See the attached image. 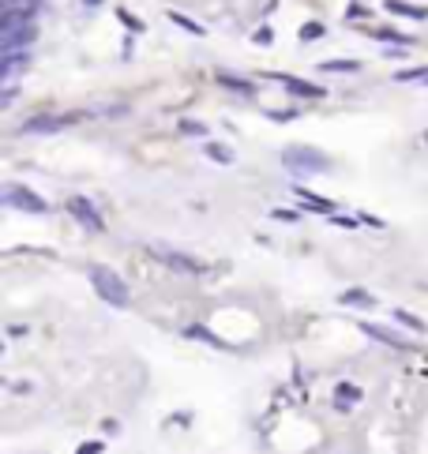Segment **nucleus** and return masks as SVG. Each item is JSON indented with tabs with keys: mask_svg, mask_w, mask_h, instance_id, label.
I'll use <instances>...</instances> for the list:
<instances>
[{
	"mask_svg": "<svg viewBox=\"0 0 428 454\" xmlns=\"http://www.w3.org/2000/svg\"><path fill=\"white\" fill-rule=\"evenodd\" d=\"M256 42H259V45H267V42H274V30H259V34H256Z\"/></svg>",
	"mask_w": 428,
	"mask_h": 454,
	"instance_id": "19",
	"label": "nucleus"
},
{
	"mask_svg": "<svg viewBox=\"0 0 428 454\" xmlns=\"http://www.w3.org/2000/svg\"><path fill=\"white\" fill-rule=\"evenodd\" d=\"M274 218H278V222H297V214H293V211H274Z\"/></svg>",
	"mask_w": 428,
	"mask_h": 454,
	"instance_id": "20",
	"label": "nucleus"
},
{
	"mask_svg": "<svg viewBox=\"0 0 428 454\" xmlns=\"http://www.w3.org/2000/svg\"><path fill=\"white\" fill-rule=\"evenodd\" d=\"M102 451V443H83V447H79V454H98Z\"/></svg>",
	"mask_w": 428,
	"mask_h": 454,
	"instance_id": "21",
	"label": "nucleus"
},
{
	"mask_svg": "<svg viewBox=\"0 0 428 454\" xmlns=\"http://www.w3.org/2000/svg\"><path fill=\"white\" fill-rule=\"evenodd\" d=\"M364 334H372L376 342H383V346H399V349H409V342L402 338V334H394V331H387V326H376V323H364L361 326Z\"/></svg>",
	"mask_w": 428,
	"mask_h": 454,
	"instance_id": "6",
	"label": "nucleus"
},
{
	"mask_svg": "<svg viewBox=\"0 0 428 454\" xmlns=\"http://www.w3.org/2000/svg\"><path fill=\"white\" fill-rule=\"evenodd\" d=\"M338 398H342V402H361V390H357L353 383H338Z\"/></svg>",
	"mask_w": 428,
	"mask_h": 454,
	"instance_id": "15",
	"label": "nucleus"
},
{
	"mask_svg": "<svg viewBox=\"0 0 428 454\" xmlns=\"http://www.w3.org/2000/svg\"><path fill=\"white\" fill-rule=\"evenodd\" d=\"M150 256H158V259L165 263V267L180 270V274H203V263H195V259L180 256V252H169L165 244H150Z\"/></svg>",
	"mask_w": 428,
	"mask_h": 454,
	"instance_id": "4",
	"label": "nucleus"
},
{
	"mask_svg": "<svg viewBox=\"0 0 428 454\" xmlns=\"http://www.w3.org/2000/svg\"><path fill=\"white\" fill-rule=\"evenodd\" d=\"M169 19L177 23V27L192 30V34H203V27H200V23H192V19H188V15H180V12H169Z\"/></svg>",
	"mask_w": 428,
	"mask_h": 454,
	"instance_id": "14",
	"label": "nucleus"
},
{
	"mask_svg": "<svg viewBox=\"0 0 428 454\" xmlns=\"http://www.w3.org/2000/svg\"><path fill=\"white\" fill-rule=\"evenodd\" d=\"M320 34H323V27H320V23H308V27H300V38H305V42H316Z\"/></svg>",
	"mask_w": 428,
	"mask_h": 454,
	"instance_id": "16",
	"label": "nucleus"
},
{
	"mask_svg": "<svg viewBox=\"0 0 428 454\" xmlns=\"http://www.w3.org/2000/svg\"><path fill=\"white\" fill-rule=\"evenodd\" d=\"M387 12L409 15V19H428V8H414V4H406V0H387Z\"/></svg>",
	"mask_w": 428,
	"mask_h": 454,
	"instance_id": "9",
	"label": "nucleus"
},
{
	"mask_svg": "<svg viewBox=\"0 0 428 454\" xmlns=\"http://www.w3.org/2000/svg\"><path fill=\"white\" fill-rule=\"evenodd\" d=\"M91 285L98 289V297L106 300V304H113V308L128 304V285L121 282V274H117V270L102 267V263H91Z\"/></svg>",
	"mask_w": 428,
	"mask_h": 454,
	"instance_id": "1",
	"label": "nucleus"
},
{
	"mask_svg": "<svg viewBox=\"0 0 428 454\" xmlns=\"http://www.w3.org/2000/svg\"><path fill=\"white\" fill-rule=\"evenodd\" d=\"M394 315H399V320L406 323V326H414V331H425V323H421V320H414V315H406V312H394Z\"/></svg>",
	"mask_w": 428,
	"mask_h": 454,
	"instance_id": "17",
	"label": "nucleus"
},
{
	"mask_svg": "<svg viewBox=\"0 0 428 454\" xmlns=\"http://www.w3.org/2000/svg\"><path fill=\"white\" fill-rule=\"evenodd\" d=\"M207 158H214V162H222V165H229V162H233V150L222 147V143H207Z\"/></svg>",
	"mask_w": 428,
	"mask_h": 454,
	"instance_id": "11",
	"label": "nucleus"
},
{
	"mask_svg": "<svg viewBox=\"0 0 428 454\" xmlns=\"http://www.w3.org/2000/svg\"><path fill=\"white\" fill-rule=\"evenodd\" d=\"M282 162L289 173L297 177H316V173H327V158L312 147H285L282 150Z\"/></svg>",
	"mask_w": 428,
	"mask_h": 454,
	"instance_id": "2",
	"label": "nucleus"
},
{
	"mask_svg": "<svg viewBox=\"0 0 428 454\" xmlns=\"http://www.w3.org/2000/svg\"><path fill=\"white\" fill-rule=\"evenodd\" d=\"M0 199H4V206H19V211H34V214H45V211H49V203H45L42 195L27 192V188H19V184H8Z\"/></svg>",
	"mask_w": 428,
	"mask_h": 454,
	"instance_id": "3",
	"label": "nucleus"
},
{
	"mask_svg": "<svg viewBox=\"0 0 428 454\" xmlns=\"http://www.w3.org/2000/svg\"><path fill=\"white\" fill-rule=\"evenodd\" d=\"M180 132H188V135H200V132H203V124H195V121H180Z\"/></svg>",
	"mask_w": 428,
	"mask_h": 454,
	"instance_id": "18",
	"label": "nucleus"
},
{
	"mask_svg": "<svg viewBox=\"0 0 428 454\" xmlns=\"http://www.w3.org/2000/svg\"><path fill=\"white\" fill-rule=\"evenodd\" d=\"M320 68H323V71H357L361 64H357V60H323Z\"/></svg>",
	"mask_w": 428,
	"mask_h": 454,
	"instance_id": "13",
	"label": "nucleus"
},
{
	"mask_svg": "<svg viewBox=\"0 0 428 454\" xmlns=\"http://www.w3.org/2000/svg\"><path fill=\"white\" fill-rule=\"evenodd\" d=\"M71 117H38V121H27V132H53V128H60V124H68Z\"/></svg>",
	"mask_w": 428,
	"mask_h": 454,
	"instance_id": "10",
	"label": "nucleus"
},
{
	"mask_svg": "<svg viewBox=\"0 0 428 454\" xmlns=\"http://www.w3.org/2000/svg\"><path fill=\"white\" fill-rule=\"evenodd\" d=\"M68 214H75L83 226H91V229H102V218H98V211H94V203H86L83 195H71L68 199Z\"/></svg>",
	"mask_w": 428,
	"mask_h": 454,
	"instance_id": "5",
	"label": "nucleus"
},
{
	"mask_svg": "<svg viewBox=\"0 0 428 454\" xmlns=\"http://www.w3.org/2000/svg\"><path fill=\"white\" fill-rule=\"evenodd\" d=\"M83 4H91V8H98V4H102V0H83Z\"/></svg>",
	"mask_w": 428,
	"mask_h": 454,
	"instance_id": "22",
	"label": "nucleus"
},
{
	"mask_svg": "<svg viewBox=\"0 0 428 454\" xmlns=\"http://www.w3.org/2000/svg\"><path fill=\"white\" fill-rule=\"evenodd\" d=\"M297 192V203H305L308 211H320V214H335V206L327 203V199H320V195H312L308 188H293Z\"/></svg>",
	"mask_w": 428,
	"mask_h": 454,
	"instance_id": "8",
	"label": "nucleus"
},
{
	"mask_svg": "<svg viewBox=\"0 0 428 454\" xmlns=\"http://www.w3.org/2000/svg\"><path fill=\"white\" fill-rule=\"evenodd\" d=\"M282 79V86L289 94H305V98H323V86H312V83H300V79H289V75H274Z\"/></svg>",
	"mask_w": 428,
	"mask_h": 454,
	"instance_id": "7",
	"label": "nucleus"
},
{
	"mask_svg": "<svg viewBox=\"0 0 428 454\" xmlns=\"http://www.w3.org/2000/svg\"><path fill=\"white\" fill-rule=\"evenodd\" d=\"M342 304H364V308H372V293L350 289V293H342Z\"/></svg>",
	"mask_w": 428,
	"mask_h": 454,
	"instance_id": "12",
	"label": "nucleus"
}]
</instances>
